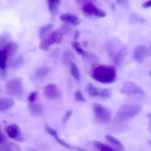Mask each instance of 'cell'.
Masks as SVG:
<instances>
[{
	"label": "cell",
	"instance_id": "obj_1",
	"mask_svg": "<svg viewBox=\"0 0 151 151\" xmlns=\"http://www.w3.org/2000/svg\"><path fill=\"white\" fill-rule=\"evenodd\" d=\"M91 77L95 81L108 84L114 82L116 77V70L109 65L95 66L91 72Z\"/></svg>",
	"mask_w": 151,
	"mask_h": 151
},
{
	"label": "cell",
	"instance_id": "obj_2",
	"mask_svg": "<svg viewBox=\"0 0 151 151\" xmlns=\"http://www.w3.org/2000/svg\"><path fill=\"white\" fill-rule=\"evenodd\" d=\"M141 109V107L139 105H123L118 109L116 116L122 120L132 119L139 114Z\"/></svg>",
	"mask_w": 151,
	"mask_h": 151
},
{
	"label": "cell",
	"instance_id": "obj_3",
	"mask_svg": "<svg viewBox=\"0 0 151 151\" xmlns=\"http://www.w3.org/2000/svg\"><path fill=\"white\" fill-rule=\"evenodd\" d=\"M63 34L60 30H55L51 32L42 40L40 44V49L47 51L52 45L61 43L63 38Z\"/></svg>",
	"mask_w": 151,
	"mask_h": 151
},
{
	"label": "cell",
	"instance_id": "obj_4",
	"mask_svg": "<svg viewBox=\"0 0 151 151\" xmlns=\"http://www.w3.org/2000/svg\"><path fill=\"white\" fill-rule=\"evenodd\" d=\"M6 92L8 95L13 97H18L23 91L22 81L20 78H14L10 79L5 86Z\"/></svg>",
	"mask_w": 151,
	"mask_h": 151
},
{
	"label": "cell",
	"instance_id": "obj_5",
	"mask_svg": "<svg viewBox=\"0 0 151 151\" xmlns=\"http://www.w3.org/2000/svg\"><path fill=\"white\" fill-rule=\"evenodd\" d=\"M93 111L96 118L104 123H108L111 119V114L110 111L103 106L95 103L93 106Z\"/></svg>",
	"mask_w": 151,
	"mask_h": 151
},
{
	"label": "cell",
	"instance_id": "obj_6",
	"mask_svg": "<svg viewBox=\"0 0 151 151\" xmlns=\"http://www.w3.org/2000/svg\"><path fill=\"white\" fill-rule=\"evenodd\" d=\"M81 9L85 14L90 16H93L99 18H103L107 15L106 11L100 9L92 3L84 4Z\"/></svg>",
	"mask_w": 151,
	"mask_h": 151
},
{
	"label": "cell",
	"instance_id": "obj_7",
	"mask_svg": "<svg viewBox=\"0 0 151 151\" xmlns=\"http://www.w3.org/2000/svg\"><path fill=\"white\" fill-rule=\"evenodd\" d=\"M5 131L9 137L18 142L24 141V138L22 134L18 125L15 124L8 125L5 128Z\"/></svg>",
	"mask_w": 151,
	"mask_h": 151
},
{
	"label": "cell",
	"instance_id": "obj_8",
	"mask_svg": "<svg viewBox=\"0 0 151 151\" xmlns=\"http://www.w3.org/2000/svg\"><path fill=\"white\" fill-rule=\"evenodd\" d=\"M122 93L126 94H141L144 93L142 88L135 83L127 82L123 84L120 89Z\"/></svg>",
	"mask_w": 151,
	"mask_h": 151
},
{
	"label": "cell",
	"instance_id": "obj_9",
	"mask_svg": "<svg viewBox=\"0 0 151 151\" xmlns=\"http://www.w3.org/2000/svg\"><path fill=\"white\" fill-rule=\"evenodd\" d=\"M44 95L49 99H57L61 96L60 91L56 85L50 83L47 85L44 88Z\"/></svg>",
	"mask_w": 151,
	"mask_h": 151
},
{
	"label": "cell",
	"instance_id": "obj_10",
	"mask_svg": "<svg viewBox=\"0 0 151 151\" xmlns=\"http://www.w3.org/2000/svg\"><path fill=\"white\" fill-rule=\"evenodd\" d=\"M148 48L145 46L139 45L137 47L133 52V59L136 61L142 63L149 55Z\"/></svg>",
	"mask_w": 151,
	"mask_h": 151
},
{
	"label": "cell",
	"instance_id": "obj_11",
	"mask_svg": "<svg viewBox=\"0 0 151 151\" xmlns=\"http://www.w3.org/2000/svg\"><path fill=\"white\" fill-rule=\"evenodd\" d=\"M45 130L47 132L48 134L51 135V136L53 137H54L55 138V140H56L59 144H60L61 145L65 147H67V148H69V149H74V150L76 149V150L80 151H83L84 149L79 148V147H74L68 144V143H66L64 140L61 139L59 137L57 132H56L54 129L52 128V127L46 125L45 127Z\"/></svg>",
	"mask_w": 151,
	"mask_h": 151
},
{
	"label": "cell",
	"instance_id": "obj_12",
	"mask_svg": "<svg viewBox=\"0 0 151 151\" xmlns=\"http://www.w3.org/2000/svg\"><path fill=\"white\" fill-rule=\"evenodd\" d=\"M60 19L63 22L72 24L74 26H77L81 23L80 19L76 16L69 13L62 14L60 17Z\"/></svg>",
	"mask_w": 151,
	"mask_h": 151
},
{
	"label": "cell",
	"instance_id": "obj_13",
	"mask_svg": "<svg viewBox=\"0 0 151 151\" xmlns=\"http://www.w3.org/2000/svg\"><path fill=\"white\" fill-rule=\"evenodd\" d=\"M18 46L16 42L11 41L6 44L3 47V52L5 54L7 58L14 55L17 52Z\"/></svg>",
	"mask_w": 151,
	"mask_h": 151
},
{
	"label": "cell",
	"instance_id": "obj_14",
	"mask_svg": "<svg viewBox=\"0 0 151 151\" xmlns=\"http://www.w3.org/2000/svg\"><path fill=\"white\" fill-rule=\"evenodd\" d=\"M29 110L32 115L34 116H40L44 114V108L40 104L37 102L29 103Z\"/></svg>",
	"mask_w": 151,
	"mask_h": 151
},
{
	"label": "cell",
	"instance_id": "obj_15",
	"mask_svg": "<svg viewBox=\"0 0 151 151\" xmlns=\"http://www.w3.org/2000/svg\"><path fill=\"white\" fill-rule=\"evenodd\" d=\"M14 106V102L12 99L2 98L0 99V111L5 112L12 109Z\"/></svg>",
	"mask_w": 151,
	"mask_h": 151
},
{
	"label": "cell",
	"instance_id": "obj_16",
	"mask_svg": "<svg viewBox=\"0 0 151 151\" xmlns=\"http://www.w3.org/2000/svg\"><path fill=\"white\" fill-rule=\"evenodd\" d=\"M20 147L17 145L8 141L0 143V151H20Z\"/></svg>",
	"mask_w": 151,
	"mask_h": 151
},
{
	"label": "cell",
	"instance_id": "obj_17",
	"mask_svg": "<svg viewBox=\"0 0 151 151\" xmlns=\"http://www.w3.org/2000/svg\"><path fill=\"white\" fill-rule=\"evenodd\" d=\"M49 72V69L47 67L45 66L40 67L36 70L34 74V77L37 79H42L46 76Z\"/></svg>",
	"mask_w": 151,
	"mask_h": 151
},
{
	"label": "cell",
	"instance_id": "obj_18",
	"mask_svg": "<svg viewBox=\"0 0 151 151\" xmlns=\"http://www.w3.org/2000/svg\"><path fill=\"white\" fill-rule=\"evenodd\" d=\"M60 2V1H48L47 5L49 11L52 14H56L58 11Z\"/></svg>",
	"mask_w": 151,
	"mask_h": 151
},
{
	"label": "cell",
	"instance_id": "obj_19",
	"mask_svg": "<svg viewBox=\"0 0 151 151\" xmlns=\"http://www.w3.org/2000/svg\"><path fill=\"white\" fill-rule=\"evenodd\" d=\"M106 138L107 140L111 143L112 145H114L115 146L119 148L120 150H124V147L122 143L118 140L116 138L114 137L111 135H107L106 136Z\"/></svg>",
	"mask_w": 151,
	"mask_h": 151
},
{
	"label": "cell",
	"instance_id": "obj_20",
	"mask_svg": "<svg viewBox=\"0 0 151 151\" xmlns=\"http://www.w3.org/2000/svg\"><path fill=\"white\" fill-rule=\"evenodd\" d=\"M126 55V50L125 48H122L116 54L114 59L115 64L119 65L122 63V61L125 57Z\"/></svg>",
	"mask_w": 151,
	"mask_h": 151
},
{
	"label": "cell",
	"instance_id": "obj_21",
	"mask_svg": "<svg viewBox=\"0 0 151 151\" xmlns=\"http://www.w3.org/2000/svg\"><path fill=\"white\" fill-rule=\"evenodd\" d=\"M70 74L72 75L74 78L78 82L80 79L81 76H80V71L78 68L74 63H71L70 65Z\"/></svg>",
	"mask_w": 151,
	"mask_h": 151
},
{
	"label": "cell",
	"instance_id": "obj_22",
	"mask_svg": "<svg viewBox=\"0 0 151 151\" xmlns=\"http://www.w3.org/2000/svg\"><path fill=\"white\" fill-rule=\"evenodd\" d=\"M93 146L99 151H115L109 146L99 141H94Z\"/></svg>",
	"mask_w": 151,
	"mask_h": 151
},
{
	"label": "cell",
	"instance_id": "obj_23",
	"mask_svg": "<svg viewBox=\"0 0 151 151\" xmlns=\"http://www.w3.org/2000/svg\"><path fill=\"white\" fill-rule=\"evenodd\" d=\"M7 57L3 51L1 50L0 52V68L1 71H6V61Z\"/></svg>",
	"mask_w": 151,
	"mask_h": 151
},
{
	"label": "cell",
	"instance_id": "obj_24",
	"mask_svg": "<svg viewBox=\"0 0 151 151\" xmlns=\"http://www.w3.org/2000/svg\"><path fill=\"white\" fill-rule=\"evenodd\" d=\"M53 28L52 24H48L42 26L40 29L39 35L40 38H43L46 34L48 33Z\"/></svg>",
	"mask_w": 151,
	"mask_h": 151
},
{
	"label": "cell",
	"instance_id": "obj_25",
	"mask_svg": "<svg viewBox=\"0 0 151 151\" xmlns=\"http://www.w3.org/2000/svg\"><path fill=\"white\" fill-rule=\"evenodd\" d=\"M88 92L89 95L92 97L99 96L101 91L92 84H89L88 87Z\"/></svg>",
	"mask_w": 151,
	"mask_h": 151
},
{
	"label": "cell",
	"instance_id": "obj_26",
	"mask_svg": "<svg viewBox=\"0 0 151 151\" xmlns=\"http://www.w3.org/2000/svg\"><path fill=\"white\" fill-rule=\"evenodd\" d=\"M71 45H72L73 48L75 49L76 52H77L78 54L82 56H84L86 54L85 51L82 48L81 45L78 42L75 41V42H72Z\"/></svg>",
	"mask_w": 151,
	"mask_h": 151
},
{
	"label": "cell",
	"instance_id": "obj_27",
	"mask_svg": "<svg viewBox=\"0 0 151 151\" xmlns=\"http://www.w3.org/2000/svg\"><path fill=\"white\" fill-rule=\"evenodd\" d=\"M73 114V111L71 110H68L66 112L65 114L63 115L62 119V123L63 124H66L68 121L69 118Z\"/></svg>",
	"mask_w": 151,
	"mask_h": 151
},
{
	"label": "cell",
	"instance_id": "obj_28",
	"mask_svg": "<svg viewBox=\"0 0 151 151\" xmlns=\"http://www.w3.org/2000/svg\"><path fill=\"white\" fill-rule=\"evenodd\" d=\"M38 92L32 91L30 93L29 96H28V101L29 103H32L35 102L36 99L37 97Z\"/></svg>",
	"mask_w": 151,
	"mask_h": 151
},
{
	"label": "cell",
	"instance_id": "obj_29",
	"mask_svg": "<svg viewBox=\"0 0 151 151\" xmlns=\"http://www.w3.org/2000/svg\"><path fill=\"white\" fill-rule=\"evenodd\" d=\"M99 97L105 99H108L110 97V92L107 89H103L101 91Z\"/></svg>",
	"mask_w": 151,
	"mask_h": 151
},
{
	"label": "cell",
	"instance_id": "obj_30",
	"mask_svg": "<svg viewBox=\"0 0 151 151\" xmlns=\"http://www.w3.org/2000/svg\"><path fill=\"white\" fill-rule=\"evenodd\" d=\"M75 99L76 100L78 101H82V102H85L86 101L85 99H84L80 91H78L76 92L75 93Z\"/></svg>",
	"mask_w": 151,
	"mask_h": 151
},
{
	"label": "cell",
	"instance_id": "obj_31",
	"mask_svg": "<svg viewBox=\"0 0 151 151\" xmlns=\"http://www.w3.org/2000/svg\"><path fill=\"white\" fill-rule=\"evenodd\" d=\"M9 39L8 35H7L6 34H4L3 36H1V39H0V45L1 47L2 46V44L3 43H5V42L7 41L8 39Z\"/></svg>",
	"mask_w": 151,
	"mask_h": 151
},
{
	"label": "cell",
	"instance_id": "obj_32",
	"mask_svg": "<svg viewBox=\"0 0 151 151\" xmlns=\"http://www.w3.org/2000/svg\"><path fill=\"white\" fill-rule=\"evenodd\" d=\"M0 134V143H2L3 142L7 141V138L5 135L3 134L2 132L1 131Z\"/></svg>",
	"mask_w": 151,
	"mask_h": 151
},
{
	"label": "cell",
	"instance_id": "obj_33",
	"mask_svg": "<svg viewBox=\"0 0 151 151\" xmlns=\"http://www.w3.org/2000/svg\"><path fill=\"white\" fill-rule=\"evenodd\" d=\"M142 7L144 8L147 9L151 7V1H146L142 4Z\"/></svg>",
	"mask_w": 151,
	"mask_h": 151
},
{
	"label": "cell",
	"instance_id": "obj_34",
	"mask_svg": "<svg viewBox=\"0 0 151 151\" xmlns=\"http://www.w3.org/2000/svg\"><path fill=\"white\" fill-rule=\"evenodd\" d=\"M147 116L148 119H149V130H150V132L151 133V113L147 114Z\"/></svg>",
	"mask_w": 151,
	"mask_h": 151
},
{
	"label": "cell",
	"instance_id": "obj_35",
	"mask_svg": "<svg viewBox=\"0 0 151 151\" xmlns=\"http://www.w3.org/2000/svg\"><path fill=\"white\" fill-rule=\"evenodd\" d=\"M79 36V32L78 30H76V33L75 35V39H77Z\"/></svg>",
	"mask_w": 151,
	"mask_h": 151
},
{
	"label": "cell",
	"instance_id": "obj_36",
	"mask_svg": "<svg viewBox=\"0 0 151 151\" xmlns=\"http://www.w3.org/2000/svg\"><path fill=\"white\" fill-rule=\"evenodd\" d=\"M28 151H38L36 149H34L33 148H29L28 149Z\"/></svg>",
	"mask_w": 151,
	"mask_h": 151
},
{
	"label": "cell",
	"instance_id": "obj_37",
	"mask_svg": "<svg viewBox=\"0 0 151 151\" xmlns=\"http://www.w3.org/2000/svg\"><path fill=\"white\" fill-rule=\"evenodd\" d=\"M148 142H149V144L151 145V140H149V141H148Z\"/></svg>",
	"mask_w": 151,
	"mask_h": 151
},
{
	"label": "cell",
	"instance_id": "obj_38",
	"mask_svg": "<svg viewBox=\"0 0 151 151\" xmlns=\"http://www.w3.org/2000/svg\"><path fill=\"white\" fill-rule=\"evenodd\" d=\"M150 75H151V73H150Z\"/></svg>",
	"mask_w": 151,
	"mask_h": 151
},
{
	"label": "cell",
	"instance_id": "obj_39",
	"mask_svg": "<svg viewBox=\"0 0 151 151\" xmlns=\"http://www.w3.org/2000/svg\"></svg>",
	"mask_w": 151,
	"mask_h": 151
}]
</instances>
